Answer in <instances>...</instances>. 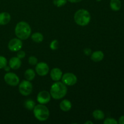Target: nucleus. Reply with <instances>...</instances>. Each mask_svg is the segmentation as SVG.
<instances>
[{"instance_id": "obj_16", "label": "nucleus", "mask_w": 124, "mask_h": 124, "mask_svg": "<svg viewBox=\"0 0 124 124\" xmlns=\"http://www.w3.org/2000/svg\"><path fill=\"white\" fill-rule=\"evenodd\" d=\"M110 7L114 11H118L121 9L122 4L120 0H111L110 3Z\"/></svg>"}, {"instance_id": "obj_23", "label": "nucleus", "mask_w": 124, "mask_h": 124, "mask_svg": "<svg viewBox=\"0 0 124 124\" xmlns=\"http://www.w3.org/2000/svg\"><path fill=\"white\" fill-rule=\"evenodd\" d=\"M50 47L53 50H55L58 49V47H59V42L57 40H53L50 43Z\"/></svg>"}, {"instance_id": "obj_2", "label": "nucleus", "mask_w": 124, "mask_h": 124, "mask_svg": "<svg viewBox=\"0 0 124 124\" xmlns=\"http://www.w3.org/2000/svg\"><path fill=\"white\" fill-rule=\"evenodd\" d=\"M15 35L20 39H27L31 34V28L26 22L21 21L16 24L15 27Z\"/></svg>"}, {"instance_id": "obj_12", "label": "nucleus", "mask_w": 124, "mask_h": 124, "mask_svg": "<svg viewBox=\"0 0 124 124\" xmlns=\"http://www.w3.org/2000/svg\"><path fill=\"white\" fill-rule=\"evenodd\" d=\"M21 61L18 57H13L9 61L10 67L13 70H17L21 66Z\"/></svg>"}, {"instance_id": "obj_21", "label": "nucleus", "mask_w": 124, "mask_h": 124, "mask_svg": "<svg viewBox=\"0 0 124 124\" xmlns=\"http://www.w3.org/2000/svg\"><path fill=\"white\" fill-rule=\"evenodd\" d=\"M67 0H53V4L55 6L58 7H62L66 4Z\"/></svg>"}, {"instance_id": "obj_6", "label": "nucleus", "mask_w": 124, "mask_h": 124, "mask_svg": "<svg viewBox=\"0 0 124 124\" xmlns=\"http://www.w3.org/2000/svg\"><path fill=\"white\" fill-rule=\"evenodd\" d=\"M62 81L65 85L72 86L77 82V77L71 73H67L62 76Z\"/></svg>"}, {"instance_id": "obj_15", "label": "nucleus", "mask_w": 124, "mask_h": 124, "mask_svg": "<svg viewBox=\"0 0 124 124\" xmlns=\"http://www.w3.org/2000/svg\"><path fill=\"white\" fill-rule=\"evenodd\" d=\"M71 106L72 105H71V102L67 99L63 100L61 102L60 105H59L61 110L63 111H69L71 108Z\"/></svg>"}, {"instance_id": "obj_30", "label": "nucleus", "mask_w": 124, "mask_h": 124, "mask_svg": "<svg viewBox=\"0 0 124 124\" xmlns=\"http://www.w3.org/2000/svg\"><path fill=\"white\" fill-rule=\"evenodd\" d=\"M4 69V70H6V71H9V70H10V66L8 67V66H7V65H6V66L5 67Z\"/></svg>"}, {"instance_id": "obj_13", "label": "nucleus", "mask_w": 124, "mask_h": 124, "mask_svg": "<svg viewBox=\"0 0 124 124\" xmlns=\"http://www.w3.org/2000/svg\"><path fill=\"white\" fill-rule=\"evenodd\" d=\"M10 15L7 12H2L0 13V25H6L10 22Z\"/></svg>"}, {"instance_id": "obj_29", "label": "nucleus", "mask_w": 124, "mask_h": 124, "mask_svg": "<svg viewBox=\"0 0 124 124\" xmlns=\"http://www.w3.org/2000/svg\"><path fill=\"white\" fill-rule=\"evenodd\" d=\"M69 2H71V3H76V2H81L82 0H67Z\"/></svg>"}, {"instance_id": "obj_9", "label": "nucleus", "mask_w": 124, "mask_h": 124, "mask_svg": "<svg viewBox=\"0 0 124 124\" xmlns=\"http://www.w3.org/2000/svg\"><path fill=\"white\" fill-rule=\"evenodd\" d=\"M48 71H49V67L46 63H37L36 66V71L38 75L41 76H44L47 75Z\"/></svg>"}, {"instance_id": "obj_5", "label": "nucleus", "mask_w": 124, "mask_h": 124, "mask_svg": "<svg viewBox=\"0 0 124 124\" xmlns=\"http://www.w3.org/2000/svg\"><path fill=\"white\" fill-rule=\"evenodd\" d=\"M33 90V85L29 81H23L19 84V91L21 94L23 96L29 95L31 93Z\"/></svg>"}, {"instance_id": "obj_17", "label": "nucleus", "mask_w": 124, "mask_h": 124, "mask_svg": "<svg viewBox=\"0 0 124 124\" xmlns=\"http://www.w3.org/2000/svg\"><path fill=\"white\" fill-rule=\"evenodd\" d=\"M24 76H25V79H26V80H27V81H31L35 78V73L33 69H27V70L25 71Z\"/></svg>"}, {"instance_id": "obj_10", "label": "nucleus", "mask_w": 124, "mask_h": 124, "mask_svg": "<svg viewBox=\"0 0 124 124\" xmlns=\"http://www.w3.org/2000/svg\"><path fill=\"white\" fill-rule=\"evenodd\" d=\"M50 93L47 91H42L38 93L37 96V101L39 104H46L50 101Z\"/></svg>"}, {"instance_id": "obj_4", "label": "nucleus", "mask_w": 124, "mask_h": 124, "mask_svg": "<svg viewBox=\"0 0 124 124\" xmlns=\"http://www.w3.org/2000/svg\"><path fill=\"white\" fill-rule=\"evenodd\" d=\"M33 113L35 117L39 121H45L49 117V110L44 104H39L35 105L33 108Z\"/></svg>"}, {"instance_id": "obj_3", "label": "nucleus", "mask_w": 124, "mask_h": 124, "mask_svg": "<svg viewBox=\"0 0 124 124\" xmlns=\"http://www.w3.org/2000/svg\"><path fill=\"white\" fill-rule=\"evenodd\" d=\"M75 21L78 25L85 26L89 24L91 15L89 12L85 9H80L75 13L74 16Z\"/></svg>"}, {"instance_id": "obj_18", "label": "nucleus", "mask_w": 124, "mask_h": 124, "mask_svg": "<svg viewBox=\"0 0 124 124\" xmlns=\"http://www.w3.org/2000/svg\"><path fill=\"white\" fill-rule=\"evenodd\" d=\"M93 116L95 119L101 121L104 119L105 117V114L100 110H96L93 112Z\"/></svg>"}, {"instance_id": "obj_28", "label": "nucleus", "mask_w": 124, "mask_h": 124, "mask_svg": "<svg viewBox=\"0 0 124 124\" xmlns=\"http://www.w3.org/2000/svg\"><path fill=\"white\" fill-rule=\"evenodd\" d=\"M119 123L120 124H124V116H121L119 119Z\"/></svg>"}, {"instance_id": "obj_26", "label": "nucleus", "mask_w": 124, "mask_h": 124, "mask_svg": "<svg viewBox=\"0 0 124 124\" xmlns=\"http://www.w3.org/2000/svg\"><path fill=\"white\" fill-rule=\"evenodd\" d=\"M18 52L17 53V57L19 58V59H23V58H24L25 56V53L24 51L19 50Z\"/></svg>"}, {"instance_id": "obj_31", "label": "nucleus", "mask_w": 124, "mask_h": 124, "mask_svg": "<svg viewBox=\"0 0 124 124\" xmlns=\"http://www.w3.org/2000/svg\"><path fill=\"white\" fill-rule=\"evenodd\" d=\"M85 124H93V123L92 122H91V121H88V122H86L85 123Z\"/></svg>"}, {"instance_id": "obj_11", "label": "nucleus", "mask_w": 124, "mask_h": 124, "mask_svg": "<svg viewBox=\"0 0 124 124\" xmlns=\"http://www.w3.org/2000/svg\"><path fill=\"white\" fill-rule=\"evenodd\" d=\"M62 72L58 68H54L51 70L50 77L54 81H58L62 78Z\"/></svg>"}, {"instance_id": "obj_22", "label": "nucleus", "mask_w": 124, "mask_h": 124, "mask_svg": "<svg viewBox=\"0 0 124 124\" xmlns=\"http://www.w3.org/2000/svg\"><path fill=\"white\" fill-rule=\"evenodd\" d=\"M7 59L2 56H0V69H4L7 65Z\"/></svg>"}, {"instance_id": "obj_24", "label": "nucleus", "mask_w": 124, "mask_h": 124, "mask_svg": "<svg viewBox=\"0 0 124 124\" xmlns=\"http://www.w3.org/2000/svg\"><path fill=\"white\" fill-rule=\"evenodd\" d=\"M29 64L31 65H36L38 63V59L35 56H31L29 57Z\"/></svg>"}, {"instance_id": "obj_20", "label": "nucleus", "mask_w": 124, "mask_h": 124, "mask_svg": "<svg viewBox=\"0 0 124 124\" xmlns=\"http://www.w3.org/2000/svg\"><path fill=\"white\" fill-rule=\"evenodd\" d=\"M24 107L29 110H33L35 107V102L31 99H27L24 102Z\"/></svg>"}, {"instance_id": "obj_8", "label": "nucleus", "mask_w": 124, "mask_h": 124, "mask_svg": "<svg viewBox=\"0 0 124 124\" xmlns=\"http://www.w3.org/2000/svg\"><path fill=\"white\" fill-rule=\"evenodd\" d=\"M23 42L19 38L12 39L10 41L8 44V48L12 52H18L21 49Z\"/></svg>"}, {"instance_id": "obj_25", "label": "nucleus", "mask_w": 124, "mask_h": 124, "mask_svg": "<svg viewBox=\"0 0 124 124\" xmlns=\"http://www.w3.org/2000/svg\"><path fill=\"white\" fill-rule=\"evenodd\" d=\"M104 124H117V122L113 118H111V117H108L105 119L104 121Z\"/></svg>"}, {"instance_id": "obj_27", "label": "nucleus", "mask_w": 124, "mask_h": 124, "mask_svg": "<svg viewBox=\"0 0 124 124\" xmlns=\"http://www.w3.org/2000/svg\"><path fill=\"white\" fill-rule=\"evenodd\" d=\"M84 54H85V55L87 56H89L90 55L91 53H92V50L90 49V48H85V49L84 50Z\"/></svg>"}, {"instance_id": "obj_1", "label": "nucleus", "mask_w": 124, "mask_h": 124, "mask_svg": "<svg viewBox=\"0 0 124 124\" xmlns=\"http://www.w3.org/2000/svg\"><path fill=\"white\" fill-rule=\"evenodd\" d=\"M67 93V88L63 82H58L53 84L50 88V95L54 99L64 98Z\"/></svg>"}, {"instance_id": "obj_14", "label": "nucleus", "mask_w": 124, "mask_h": 124, "mask_svg": "<svg viewBox=\"0 0 124 124\" xmlns=\"http://www.w3.org/2000/svg\"><path fill=\"white\" fill-rule=\"evenodd\" d=\"M104 54L102 51H96L92 53L91 59L94 62H100L104 59Z\"/></svg>"}, {"instance_id": "obj_19", "label": "nucleus", "mask_w": 124, "mask_h": 124, "mask_svg": "<svg viewBox=\"0 0 124 124\" xmlns=\"http://www.w3.org/2000/svg\"><path fill=\"white\" fill-rule=\"evenodd\" d=\"M31 39H32V40L34 42L39 43V42H41L43 41L44 36L42 34H41V33L36 32L31 35Z\"/></svg>"}, {"instance_id": "obj_7", "label": "nucleus", "mask_w": 124, "mask_h": 124, "mask_svg": "<svg viewBox=\"0 0 124 124\" xmlns=\"http://www.w3.org/2000/svg\"><path fill=\"white\" fill-rule=\"evenodd\" d=\"M4 81L10 86H16L19 84V79L16 74L13 73H7L4 76Z\"/></svg>"}]
</instances>
